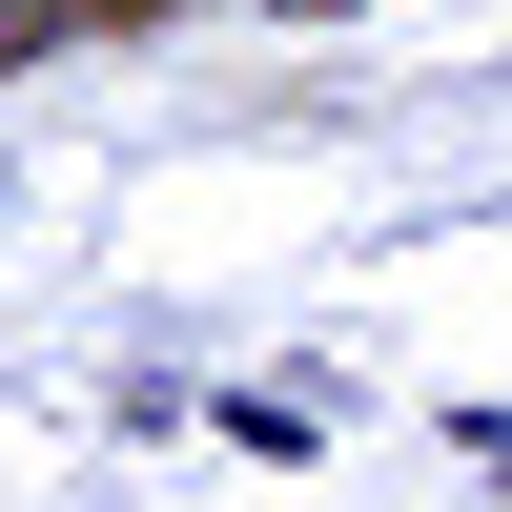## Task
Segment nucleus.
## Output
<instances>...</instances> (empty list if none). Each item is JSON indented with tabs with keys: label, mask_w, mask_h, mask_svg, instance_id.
Here are the masks:
<instances>
[{
	"label": "nucleus",
	"mask_w": 512,
	"mask_h": 512,
	"mask_svg": "<svg viewBox=\"0 0 512 512\" xmlns=\"http://www.w3.org/2000/svg\"><path fill=\"white\" fill-rule=\"evenodd\" d=\"M41 41H62V0H0V62H41Z\"/></svg>",
	"instance_id": "obj_1"
},
{
	"label": "nucleus",
	"mask_w": 512,
	"mask_h": 512,
	"mask_svg": "<svg viewBox=\"0 0 512 512\" xmlns=\"http://www.w3.org/2000/svg\"><path fill=\"white\" fill-rule=\"evenodd\" d=\"M62 21H185V0H62Z\"/></svg>",
	"instance_id": "obj_2"
}]
</instances>
